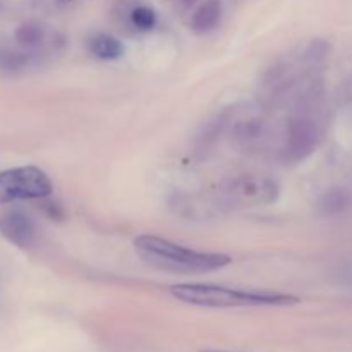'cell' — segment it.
<instances>
[{
	"instance_id": "1",
	"label": "cell",
	"mask_w": 352,
	"mask_h": 352,
	"mask_svg": "<svg viewBox=\"0 0 352 352\" xmlns=\"http://www.w3.org/2000/svg\"><path fill=\"white\" fill-rule=\"evenodd\" d=\"M322 134V82H316L291 105L289 117L278 133V158L289 165L301 164L318 148Z\"/></svg>"
},
{
	"instance_id": "2",
	"label": "cell",
	"mask_w": 352,
	"mask_h": 352,
	"mask_svg": "<svg viewBox=\"0 0 352 352\" xmlns=\"http://www.w3.org/2000/svg\"><path fill=\"white\" fill-rule=\"evenodd\" d=\"M134 251L150 267L177 275L208 274L232 263L229 254L196 251L151 234L138 236L134 239Z\"/></svg>"
},
{
	"instance_id": "3",
	"label": "cell",
	"mask_w": 352,
	"mask_h": 352,
	"mask_svg": "<svg viewBox=\"0 0 352 352\" xmlns=\"http://www.w3.org/2000/svg\"><path fill=\"white\" fill-rule=\"evenodd\" d=\"M172 298L199 308H277L298 305L299 298L280 292L244 291L215 284H177L170 287Z\"/></svg>"
},
{
	"instance_id": "4",
	"label": "cell",
	"mask_w": 352,
	"mask_h": 352,
	"mask_svg": "<svg viewBox=\"0 0 352 352\" xmlns=\"http://www.w3.org/2000/svg\"><path fill=\"white\" fill-rule=\"evenodd\" d=\"M280 195V186L274 177L267 174L234 175L220 186L219 198L223 205L232 208H253V206H267L277 201Z\"/></svg>"
},
{
	"instance_id": "5",
	"label": "cell",
	"mask_w": 352,
	"mask_h": 352,
	"mask_svg": "<svg viewBox=\"0 0 352 352\" xmlns=\"http://www.w3.org/2000/svg\"><path fill=\"white\" fill-rule=\"evenodd\" d=\"M54 191L50 177L41 168L26 165L0 172V205L48 198Z\"/></svg>"
},
{
	"instance_id": "6",
	"label": "cell",
	"mask_w": 352,
	"mask_h": 352,
	"mask_svg": "<svg viewBox=\"0 0 352 352\" xmlns=\"http://www.w3.org/2000/svg\"><path fill=\"white\" fill-rule=\"evenodd\" d=\"M0 234L17 248H28L34 243V223L21 210H10L0 217Z\"/></svg>"
},
{
	"instance_id": "7",
	"label": "cell",
	"mask_w": 352,
	"mask_h": 352,
	"mask_svg": "<svg viewBox=\"0 0 352 352\" xmlns=\"http://www.w3.org/2000/svg\"><path fill=\"white\" fill-rule=\"evenodd\" d=\"M222 16V0H205L191 19V30L203 34L212 31Z\"/></svg>"
},
{
	"instance_id": "8",
	"label": "cell",
	"mask_w": 352,
	"mask_h": 352,
	"mask_svg": "<svg viewBox=\"0 0 352 352\" xmlns=\"http://www.w3.org/2000/svg\"><path fill=\"white\" fill-rule=\"evenodd\" d=\"M89 52L102 60H117L124 55V45L112 34L98 33L88 41Z\"/></svg>"
},
{
	"instance_id": "9",
	"label": "cell",
	"mask_w": 352,
	"mask_h": 352,
	"mask_svg": "<svg viewBox=\"0 0 352 352\" xmlns=\"http://www.w3.org/2000/svg\"><path fill=\"white\" fill-rule=\"evenodd\" d=\"M131 21H133L138 30L148 31L157 23V16H155L153 9H150V7H136L131 14Z\"/></svg>"
},
{
	"instance_id": "10",
	"label": "cell",
	"mask_w": 352,
	"mask_h": 352,
	"mask_svg": "<svg viewBox=\"0 0 352 352\" xmlns=\"http://www.w3.org/2000/svg\"><path fill=\"white\" fill-rule=\"evenodd\" d=\"M346 205H347L346 195H344V192H340V191L327 192L325 198L322 199V208L325 210L327 213L340 212V210H342Z\"/></svg>"
},
{
	"instance_id": "11",
	"label": "cell",
	"mask_w": 352,
	"mask_h": 352,
	"mask_svg": "<svg viewBox=\"0 0 352 352\" xmlns=\"http://www.w3.org/2000/svg\"><path fill=\"white\" fill-rule=\"evenodd\" d=\"M184 2V6H191V3H195L196 0H182Z\"/></svg>"
},
{
	"instance_id": "12",
	"label": "cell",
	"mask_w": 352,
	"mask_h": 352,
	"mask_svg": "<svg viewBox=\"0 0 352 352\" xmlns=\"http://www.w3.org/2000/svg\"><path fill=\"white\" fill-rule=\"evenodd\" d=\"M206 352H223V351H206Z\"/></svg>"
}]
</instances>
